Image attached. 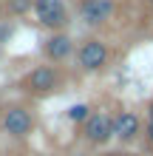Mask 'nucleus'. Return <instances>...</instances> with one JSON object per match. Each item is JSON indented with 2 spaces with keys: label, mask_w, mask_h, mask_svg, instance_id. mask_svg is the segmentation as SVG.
<instances>
[{
  "label": "nucleus",
  "mask_w": 153,
  "mask_h": 156,
  "mask_svg": "<svg viewBox=\"0 0 153 156\" xmlns=\"http://www.w3.org/2000/svg\"><path fill=\"white\" fill-rule=\"evenodd\" d=\"M102 156H136V153H130V151H125V148H116V151H105Z\"/></svg>",
  "instance_id": "nucleus-13"
},
{
  "label": "nucleus",
  "mask_w": 153,
  "mask_h": 156,
  "mask_svg": "<svg viewBox=\"0 0 153 156\" xmlns=\"http://www.w3.org/2000/svg\"><path fill=\"white\" fill-rule=\"evenodd\" d=\"M145 142L153 148V99H150V105H148V119H145Z\"/></svg>",
  "instance_id": "nucleus-11"
},
{
  "label": "nucleus",
  "mask_w": 153,
  "mask_h": 156,
  "mask_svg": "<svg viewBox=\"0 0 153 156\" xmlns=\"http://www.w3.org/2000/svg\"><path fill=\"white\" fill-rule=\"evenodd\" d=\"M12 37H14V23H9V20H0V45H6Z\"/></svg>",
  "instance_id": "nucleus-12"
},
{
  "label": "nucleus",
  "mask_w": 153,
  "mask_h": 156,
  "mask_svg": "<svg viewBox=\"0 0 153 156\" xmlns=\"http://www.w3.org/2000/svg\"><path fill=\"white\" fill-rule=\"evenodd\" d=\"M62 85H65V74H62V68L54 66V62L34 66L29 74L17 82V88H20L26 97H34V99H46L51 94H57V91H62Z\"/></svg>",
  "instance_id": "nucleus-1"
},
{
  "label": "nucleus",
  "mask_w": 153,
  "mask_h": 156,
  "mask_svg": "<svg viewBox=\"0 0 153 156\" xmlns=\"http://www.w3.org/2000/svg\"><path fill=\"white\" fill-rule=\"evenodd\" d=\"M74 14L85 29H102L116 14V0H79Z\"/></svg>",
  "instance_id": "nucleus-6"
},
{
  "label": "nucleus",
  "mask_w": 153,
  "mask_h": 156,
  "mask_svg": "<svg viewBox=\"0 0 153 156\" xmlns=\"http://www.w3.org/2000/svg\"><path fill=\"white\" fill-rule=\"evenodd\" d=\"M79 133H82V139L88 145L105 148V145L116 136V114H111V111H94L91 116H88V122L79 128Z\"/></svg>",
  "instance_id": "nucleus-5"
},
{
  "label": "nucleus",
  "mask_w": 153,
  "mask_h": 156,
  "mask_svg": "<svg viewBox=\"0 0 153 156\" xmlns=\"http://www.w3.org/2000/svg\"><path fill=\"white\" fill-rule=\"evenodd\" d=\"M77 43L71 40L68 31H48V37L40 43V54L46 57V62H54V66H62L74 57Z\"/></svg>",
  "instance_id": "nucleus-7"
},
{
  "label": "nucleus",
  "mask_w": 153,
  "mask_h": 156,
  "mask_svg": "<svg viewBox=\"0 0 153 156\" xmlns=\"http://www.w3.org/2000/svg\"><path fill=\"white\" fill-rule=\"evenodd\" d=\"M145 133V122L136 111H119L116 114V136L113 139L119 145H133L139 136Z\"/></svg>",
  "instance_id": "nucleus-8"
},
{
  "label": "nucleus",
  "mask_w": 153,
  "mask_h": 156,
  "mask_svg": "<svg viewBox=\"0 0 153 156\" xmlns=\"http://www.w3.org/2000/svg\"><path fill=\"white\" fill-rule=\"evenodd\" d=\"M74 60H77V68L82 74H99V71H105L108 62H111V48L99 37H85L82 43H77Z\"/></svg>",
  "instance_id": "nucleus-3"
},
{
  "label": "nucleus",
  "mask_w": 153,
  "mask_h": 156,
  "mask_svg": "<svg viewBox=\"0 0 153 156\" xmlns=\"http://www.w3.org/2000/svg\"><path fill=\"white\" fill-rule=\"evenodd\" d=\"M91 114H94V108L88 105V102H74V105H71L68 111H65L68 122H74V125H79V128L88 122V116H91Z\"/></svg>",
  "instance_id": "nucleus-10"
},
{
  "label": "nucleus",
  "mask_w": 153,
  "mask_h": 156,
  "mask_svg": "<svg viewBox=\"0 0 153 156\" xmlns=\"http://www.w3.org/2000/svg\"><path fill=\"white\" fill-rule=\"evenodd\" d=\"M31 14L48 31H68L71 26V9L65 6V0H34Z\"/></svg>",
  "instance_id": "nucleus-4"
},
{
  "label": "nucleus",
  "mask_w": 153,
  "mask_h": 156,
  "mask_svg": "<svg viewBox=\"0 0 153 156\" xmlns=\"http://www.w3.org/2000/svg\"><path fill=\"white\" fill-rule=\"evenodd\" d=\"M148 3H150V9H153V0H148Z\"/></svg>",
  "instance_id": "nucleus-14"
},
{
  "label": "nucleus",
  "mask_w": 153,
  "mask_h": 156,
  "mask_svg": "<svg viewBox=\"0 0 153 156\" xmlns=\"http://www.w3.org/2000/svg\"><path fill=\"white\" fill-rule=\"evenodd\" d=\"M34 125H37L34 108L23 99H14V102L3 105V111H0V128L9 139H29Z\"/></svg>",
  "instance_id": "nucleus-2"
},
{
  "label": "nucleus",
  "mask_w": 153,
  "mask_h": 156,
  "mask_svg": "<svg viewBox=\"0 0 153 156\" xmlns=\"http://www.w3.org/2000/svg\"><path fill=\"white\" fill-rule=\"evenodd\" d=\"M34 9V0H3V12L6 17H23Z\"/></svg>",
  "instance_id": "nucleus-9"
}]
</instances>
